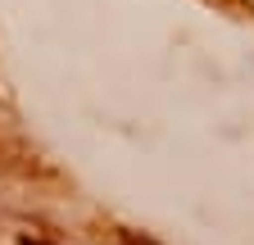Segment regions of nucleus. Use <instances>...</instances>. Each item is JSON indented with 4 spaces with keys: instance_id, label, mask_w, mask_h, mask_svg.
<instances>
[{
    "instance_id": "obj_2",
    "label": "nucleus",
    "mask_w": 254,
    "mask_h": 245,
    "mask_svg": "<svg viewBox=\"0 0 254 245\" xmlns=\"http://www.w3.org/2000/svg\"><path fill=\"white\" fill-rule=\"evenodd\" d=\"M18 245H46V241H32V236H23V241H18Z\"/></svg>"
},
{
    "instance_id": "obj_1",
    "label": "nucleus",
    "mask_w": 254,
    "mask_h": 245,
    "mask_svg": "<svg viewBox=\"0 0 254 245\" xmlns=\"http://www.w3.org/2000/svg\"><path fill=\"white\" fill-rule=\"evenodd\" d=\"M123 241H127V245H150V241H136V236H132V232H127V236H123Z\"/></svg>"
}]
</instances>
